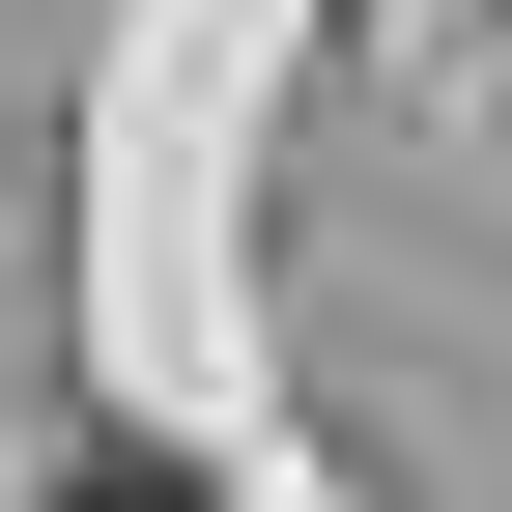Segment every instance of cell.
I'll use <instances>...</instances> for the list:
<instances>
[{"mask_svg":"<svg viewBox=\"0 0 512 512\" xmlns=\"http://www.w3.org/2000/svg\"><path fill=\"white\" fill-rule=\"evenodd\" d=\"M57 512H228V484H200V456H86Z\"/></svg>","mask_w":512,"mask_h":512,"instance_id":"obj_1","label":"cell"}]
</instances>
